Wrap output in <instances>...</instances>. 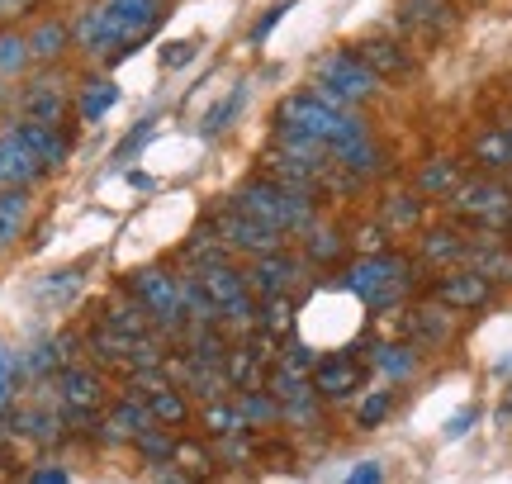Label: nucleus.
<instances>
[{"label":"nucleus","instance_id":"f257e3e1","mask_svg":"<svg viewBox=\"0 0 512 484\" xmlns=\"http://www.w3.org/2000/svg\"><path fill=\"white\" fill-rule=\"evenodd\" d=\"M228 205L238 209V214H247V219H256L261 228L280 233V238H304V233L318 224V200L275 186L271 176H261V171L247 176V181L228 195Z\"/></svg>","mask_w":512,"mask_h":484},{"label":"nucleus","instance_id":"f03ea898","mask_svg":"<svg viewBox=\"0 0 512 484\" xmlns=\"http://www.w3.org/2000/svg\"><path fill=\"white\" fill-rule=\"evenodd\" d=\"M271 129L313 138V143H323V148H337V143H351V138L370 133L366 119H361L356 110H337V105H328L323 95H313V91L285 95L271 114Z\"/></svg>","mask_w":512,"mask_h":484},{"label":"nucleus","instance_id":"7ed1b4c3","mask_svg":"<svg viewBox=\"0 0 512 484\" xmlns=\"http://www.w3.org/2000/svg\"><path fill=\"white\" fill-rule=\"evenodd\" d=\"M342 290H351L375 314L380 309H399L403 299H408V290H413V261L399 257L394 247L380 252V257H356L342 271Z\"/></svg>","mask_w":512,"mask_h":484},{"label":"nucleus","instance_id":"20e7f679","mask_svg":"<svg viewBox=\"0 0 512 484\" xmlns=\"http://www.w3.org/2000/svg\"><path fill=\"white\" fill-rule=\"evenodd\" d=\"M309 91L323 95V100L337 105V110H356V105H370V100L384 91V81L370 72L351 48H332V53H323L313 62Z\"/></svg>","mask_w":512,"mask_h":484},{"label":"nucleus","instance_id":"39448f33","mask_svg":"<svg viewBox=\"0 0 512 484\" xmlns=\"http://www.w3.org/2000/svg\"><path fill=\"white\" fill-rule=\"evenodd\" d=\"M451 219L470 233H498L508 238L512 233V190L494 176H475V181H460L456 195L446 200Z\"/></svg>","mask_w":512,"mask_h":484},{"label":"nucleus","instance_id":"423d86ee","mask_svg":"<svg viewBox=\"0 0 512 484\" xmlns=\"http://www.w3.org/2000/svg\"><path fill=\"white\" fill-rule=\"evenodd\" d=\"M124 290L147 309L152 328L171 342L185 333V299H181V276H171L166 266H138L124 280Z\"/></svg>","mask_w":512,"mask_h":484},{"label":"nucleus","instance_id":"0eeeda50","mask_svg":"<svg viewBox=\"0 0 512 484\" xmlns=\"http://www.w3.org/2000/svg\"><path fill=\"white\" fill-rule=\"evenodd\" d=\"M204 228L228 247V257H247V261L275 257V252H285V242H290V238H280V233H271V228H261L256 219H247V214H238L233 205L214 209Z\"/></svg>","mask_w":512,"mask_h":484},{"label":"nucleus","instance_id":"6e6552de","mask_svg":"<svg viewBox=\"0 0 512 484\" xmlns=\"http://www.w3.org/2000/svg\"><path fill=\"white\" fill-rule=\"evenodd\" d=\"M105 399H110V385H105V375L95 371V366H62L57 371V409L67 423H91L95 413L105 409Z\"/></svg>","mask_w":512,"mask_h":484},{"label":"nucleus","instance_id":"1a4fd4ad","mask_svg":"<svg viewBox=\"0 0 512 484\" xmlns=\"http://www.w3.org/2000/svg\"><path fill=\"white\" fill-rule=\"evenodd\" d=\"M494 280H484L475 266H456V271H437L432 280V299H437L441 309H451V314H479V309H489L494 304Z\"/></svg>","mask_w":512,"mask_h":484},{"label":"nucleus","instance_id":"9d476101","mask_svg":"<svg viewBox=\"0 0 512 484\" xmlns=\"http://www.w3.org/2000/svg\"><path fill=\"white\" fill-rule=\"evenodd\" d=\"M72 43L86 57H110V53L124 57V48H133L124 38V29L114 24V15L105 10V0H100V5H86V10L72 19Z\"/></svg>","mask_w":512,"mask_h":484},{"label":"nucleus","instance_id":"9b49d317","mask_svg":"<svg viewBox=\"0 0 512 484\" xmlns=\"http://www.w3.org/2000/svg\"><path fill=\"white\" fill-rule=\"evenodd\" d=\"M394 15H399L403 34L432 43V38H446L460 24V5L456 0H399Z\"/></svg>","mask_w":512,"mask_h":484},{"label":"nucleus","instance_id":"f8f14e48","mask_svg":"<svg viewBox=\"0 0 512 484\" xmlns=\"http://www.w3.org/2000/svg\"><path fill=\"white\" fill-rule=\"evenodd\" d=\"M361 380H366V361H356L351 352H332V356H318L313 361V375L309 385L318 399H351V394L361 390Z\"/></svg>","mask_w":512,"mask_h":484},{"label":"nucleus","instance_id":"ddd939ff","mask_svg":"<svg viewBox=\"0 0 512 484\" xmlns=\"http://www.w3.org/2000/svg\"><path fill=\"white\" fill-rule=\"evenodd\" d=\"M418 261L432 271H456L470 261V228H460L456 219L418 233Z\"/></svg>","mask_w":512,"mask_h":484},{"label":"nucleus","instance_id":"4468645a","mask_svg":"<svg viewBox=\"0 0 512 484\" xmlns=\"http://www.w3.org/2000/svg\"><path fill=\"white\" fill-rule=\"evenodd\" d=\"M351 53L361 57V62H366L380 81H408V76L418 72V57H413V48H408V43H399V38H389V34L361 38Z\"/></svg>","mask_w":512,"mask_h":484},{"label":"nucleus","instance_id":"2eb2a0df","mask_svg":"<svg viewBox=\"0 0 512 484\" xmlns=\"http://www.w3.org/2000/svg\"><path fill=\"white\" fill-rule=\"evenodd\" d=\"M304 257H290V252H275V257H256L247 266V285H252L256 299H271V295H294L299 280H304Z\"/></svg>","mask_w":512,"mask_h":484},{"label":"nucleus","instance_id":"dca6fc26","mask_svg":"<svg viewBox=\"0 0 512 484\" xmlns=\"http://www.w3.org/2000/svg\"><path fill=\"white\" fill-rule=\"evenodd\" d=\"M399 333H403V342H413V347H441V342L456 337V314L441 309L437 299H432V304H413V309L399 314Z\"/></svg>","mask_w":512,"mask_h":484},{"label":"nucleus","instance_id":"f3484780","mask_svg":"<svg viewBox=\"0 0 512 484\" xmlns=\"http://www.w3.org/2000/svg\"><path fill=\"white\" fill-rule=\"evenodd\" d=\"M48 171L34 157V148L19 138L15 129L0 133V190H34Z\"/></svg>","mask_w":512,"mask_h":484},{"label":"nucleus","instance_id":"a211bd4d","mask_svg":"<svg viewBox=\"0 0 512 484\" xmlns=\"http://www.w3.org/2000/svg\"><path fill=\"white\" fill-rule=\"evenodd\" d=\"M19 110H24V119H34V124H67V86H62V76L57 72L34 76L19 91Z\"/></svg>","mask_w":512,"mask_h":484},{"label":"nucleus","instance_id":"6ab92c4d","mask_svg":"<svg viewBox=\"0 0 512 484\" xmlns=\"http://www.w3.org/2000/svg\"><path fill=\"white\" fill-rule=\"evenodd\" d=\"M15 133L34 148V157L43 162V171L48 176H57V171H67V162H72V133L62 129V124H34V119H19Z\"/></svg>","mask_w":512,"mask_h":484},{"label":"nucleus","instance_id":"aec40b11","mask_svg":"<svg viewBox=\"0 0 512 484\" xmlns=\"http://www.w3.org/2000/svg\"><path fill=\"white\" fill-rule=\"evenodd\" d=\"M152 428V413H147V399L143 394L128 390L124 399H114L110 413H105V423L95 428V437L105 442V447H119V442H133L138 432Z\"/></svg>","mask_w":512,"mask_h":484},{"label":"nucleus","instance_id":"412c9836","mask_svg":"<svg viewBox=\"0 0 512 484\" xmlns=\"http://www.w3.org/2000/svg\"><path fill=\"white\" fill-rule=\"evenodd\" d=\"M484 280L494 285H512V238H498V233H470V261Z\"/></svg>","mask_w":512,"mask_h":484},{"label":"nucleus","instance_id":"4be33fe9","mask_svg":"<svg viewBox=\"0 0 512 484\" xmlns=\"http://www.w3.org/2000/svg\"><path fill=\"white\" fill-rule=\"evenodd\" d=\"M299 242H304V247H299V257L309 261L313 271H332V266H342L347 252H351V238L342 233V228H332V224H313Z\"/></svg>","mask_w":512,"mask_h":484},{"label":"nucleus","instance_id":"5701e85b","mask_svg":"<svg viewBox=\"0 0 512 484\" xmlns=\"http://www.w3.org/2000/svg\"><path fill=\"white\" fill-rule=\"evenodd\" d=\"M105 10L114 15V24L124 29L128 43H143L147 34L162 29V0H105Z\"/></svg>","mask_w":512,"mask_h":484},{"label":"nucleus","instance_id":"b1692460","mask_svg":"<svg viewBox=\"0 0 512 484\" xmlns=\"http://www.w3.org/2000/svg\"><path fill=\"white\" fill-rule=\"evenodd\" d=\"M460 181H465L460 157H427V162L413 171V190H418L422 200H451Z\"/></svg>","mask_w":512,"mask_h":484},{"label":"nucleus","instance_id":"393cba45","mask_svg":"<svg viewBox=\"0 0 512 484\" xmlns=\"http://www.w3.org/2000/svg\"><path fill=\"white\" fill-rule=\"evenodd\" d=\"M422 219H427V205H422L418 190H394V195H384L380 224H384V233H389V238L422 233Z\"/></svg>","mask_w":512,"mask_h":484},{"label":"nucleus","instance_id":"a878e982","mask_svg":"<svg viewBox=\"0 0 512 484\" xmlns=\"http://www.w3.org/2000/svg\"><path fill=\"white\" fill-rule=\"evenodd\" d=\"M195 280L204 285V295L214 299V304H233V299L252 295V285H247V266H238V257L219 261V266H204V271H195Z\"/></svg>","mask_w":512,"mask_h":484},{"label":"nucleus","instance_id":"bb28decb","mask_svg":"<svg viewBox=\"0 0 512 484\" xmlns=\"http://www.w3.org/2000/svg\"><path fill=\"white\" fill-rule=\"evenodd\" d=\"M328 152H332V162H337L342 171H351L356 181H370V176L389 171V167H384V148L370 138V133L351 138V143H337V148H328Z\"/></svg>","mask_w":512,"mask_h":484},{"label":"nucleus","instance_id":"cd10ccee","mask_svg":"<svg viewBox=\"0 0 512 484\" xmlns=\"http://www.w3.org/2000/svg\"><path fill=\"white\" fill-rule=\"evenodd\" d=\"M370 366L384 375V380H413L422 371V347L413 342H375L370 347Z\"/></svg>","mask_w":512,"mask_h":484},{"label":"nucleus","instance_id":"c85d7f7f","mask_svg":"<svg viewBox=\"0 0 512 484\" xmlns=\"http://www.w3.org/2000/svg\"><path fill=\"white\" fill-rule=\"evenodd\" d=\"M114 105H119V81H114V76H86V81H81V91H76L81 124H100Z\"/></svg>","mask_w":512,"mask_h":484},{"label":"nucleus","instance_id":"c756f323","mask_svg":"<svg viewBox=\"0 0 512 484\" xmlns=\"http://www.w3.org/2000/svg\"><path fill=\"white\" fill-rule=\"evenodd\" d=\"M34 219V195L29 190H0V252H10Z\"/></svg>","mask_w":512,"mask_h":484},{"label":"nucleus","instance_id":"7c9ffc66","mask_svg":"<svg viewBox=\"0 0 512 484\" xmlns=\"http://www.w3.org/2000/svg\"><path fill=\"white\" fill-rule=\"evenodd\" d=\"M67 48H72V24H67V19H43V24L29 29V57L43 62V67L62 62Z\"/></svg>","mask_w":512,"mask_h":484},{"label":"nucleus","instance_id":"2f4dec72","mask_svg":"<svg viewBox=\"0 0 512 484\" xmlns=\"http://www.w3.org/2000/svg\"><path fill=\"white\" fill-rule=\"evenodd\" d=\"M133 347H138V337L119 333L110 323H95L91 337H86V352H91L100 366H133Z\"/></svg>","mask_w":512,"mask_h":484},{"label":"nucleus","instance_id":"473e14b6","mask_svg":"<svg viewBox=\"0 0 512 484\" xmlns=\"http://www.w3.org/2000/svg\"><path fill=\"white\" fill-rule=\"evenodd\" d=\"M100 323H110V328H119V333H128V337H152V333H157V328H152V318H147V309L128 295V290L110 295V304H105V318H100Z\"/></svg>","mask_w":512,"mask_h":484},{"label":"nucleus","instance_id":"72a5a7b5","mask_svg":"<svg viewBox=\"0 0 512 484\" xmlns=\"http://www.w3.org/2000/svg\"><path fill=\"white\" fill-rule=\"evenodd\" d=\"M294 318H299L294 295H271L256 304V333L271 337V342H285V337L294 333Z\"/></svg>","mask_w":512,"mask_h":484},{"label":"nucleus","instance_id":"f704fd0d","mask_svg":"<svg viewBox=\"0 0 512 484\" xmlns=\"http://www.w3.org/2000/svg\"><path fill=\"white\" fill-rule=\"evenodd\" d=\"M470 162L484 171H512V143H508V129H479L470 138Z\"/></svg>","mask_w":512,"mask_h":484},{"label":"nucleus","instance_id":"c9c22d12","mask_svg":"<svg viewBox=\"0 0 512 484\" xmlns=\"http://www.w3.org/2000/svg\"><path fill=\"white\" fill-rule=\"evenodd\" d=\"M147 413H152V423L157 428H185L195 409H190V394L176 390V385H162V390L147 394Z\"/></svg>","mask_w":512,"mask_h":484},{"label":"nucleus","instance_id":"e433bc0d","mask_svg":"<svg viewBox=\"0 0 512 484\" xmlns=\"http://www.w3.org/2000/svg\"><path fill=\"white\" fill-rule=\"evenodd\" d=\"M171 466L185 470L195 484H204V480H214L219 461H214V451L204 447V442H195V437H176V456H171Z\"/></svg>","mask_w":512,"mask_h":484},{"label":"nucleus","instance_id":"4c0bfd02","mask_svg":"<svg viewBox=\"0 0 512 484\" xmlns=\"http://www.w3.org/2000/svg\"><path fill=\"white\" fill-rule=\"evenodd\" d=\"M238 413H242V423H247V432L275 428L280 423V399L271 390H238Z\"/></svg>","mask_w":512,"mask_h":484},{"label":"nucleus","instance_id":"58836bf2","mask_svg":"<svg viewBox=\"0 0 512 484\" xmlns=\"http://www.w3.org/2000/svg\"><path fill=\"white\" fill-rule=\"evenodd\" d=\"M200 428L209 432V437H252L247 432V423H242V413L238 404H228V399H214V404H204L200 409Z\"/></svg>","mask_w":512,"mask_h":484},{"label":"nucleus","instance_id":"ea45409f","mask_svg":"<svg viewBox=\"0 0 512 484\" xmlns=\"http://www.w3.org/2000/svg\"><path fill=\"white\" fill-rule=\"evenodd\" d=\"M181 261L190 266V271H204V266H219V261H228V247H223L209 228H200V233H190V238L181 242Z\"/></svg>","mask_w":512,"mask_h":484},{"label":"nucleus","instance_id":"a19ab883","mask_svg":"<svg viewBox=\"0 0 512 484\" xmlns=\"http://www.w3.org/2000/svg\"><path fill=\"white\" fill-rule=\"evenodd\" d=\"M256 304H261V299L256 295H242V299H233V304H223L219 309V333L228 337H252L256 333Z\"/></svg>","mask_w":512,"mask_h":484},{"label":"nucleus","instance_id":"79ce46f5","mask_svg":"<svg viewBox=\"0 0 512 484\" xmlns=\"http://www.w3.org/2000/svg\"><path fill=\"white\" fill-rule=\"evenodd\" d=\"M34 57H29V34H19V29H0V76L10 81L29 67Z\"/></svg>","mask_w":512,"mask_h":484},{"label":"nucleus","instance_id":"37998d69","mask_svg":"<svg viewBox=\"0 0 512 484\" xmlns=\"http://www.w3.org/2000/svg\"><path fill=\"white\" fill-rule=\"evenodd\" d=\"M133 451L143 456L147 466H166V461L176 456V437H171L166 428H157V423H152L147 432H138V437H133Z\"/></svg>","mask_w":512,"mask_h":484},{"label":"nucleus","instance_id":"c03bdc74","mask_svg":"<svg viewBox=\"0 0 512 484\" xmlns=\"http://www.w3.org/2000/svg\"><path fill=\"white\" fill-rule=\"evenodd\" d=\"M76 290H81V266H72V271H57V276H48L43 285H38V299H43V304H57V309H62V304H67V299H72Z\"/></svg>","mask_w":512,"mask_h":484},{"label":"nucleus","instance_id":"a18cd8bd","mask_svg":"<svg viewBox=\"0 0 512 484\" xmlns=\"http://www.w3.org/2000/svg\"><path fill=\"white\" fill-rule=\"evenodd\" d=\"M19 375H24V361H19V356L10 352V347H0V418H5V409L15 404Z\"/></svg>","mask_w":512,"mask_h":484},{"label":"nucleus","instance_id":"49530a36","mask_svg":"<svg viewBox=\"0 0 512 484\" xmlns=\"http://www.w3.org/2000/svg\"><path fill=\"white\" fill-rule=\"evenodd\" d=\"M242 100H247V86H233V91H228V100H223V105H214V110L204 114V133L214 138V133H223V129H228V124L238 119Z\"/></svg>","mask_w":512,"mask_h":484},{"label":"nucleus","instance_id":"de8ad7c7","mask_svg":"<svg viewBox=\"0 0 512 484\" xmlns=\"http://www.w3.org/2000/svg\"><path fill=\"white\" fill-rule=\"evenodd\" d=\"M389 409H394V390H370L361 399V409H356V423L361 428H380L384 418H389Z\"/></svg>","mask_w":512,"mask_h":484},{"label":"nucleus","instance_id":"09e8293b","mask_svg":"<svg viewBox=\"0 0 512 484\" xmlns=\"http://www.w3.org/2000/svg\"><path fill=\"white\" fill-rule=\"evenodd\" d=\"M351 247H356V257H380V252H389V233H384L380 219H375V224H361L351 233Z\"/></svg>","mask_w":512,"mask_h":484},{"label":"nucleus","instance_id":"8fccbe9b","mask_svg":"<svg viewBox=\"0 0 512 484\" xmlns=\"http://www.w3.org/2000/svg\"><path fill=\"white\" fill-rule=\"evenodd\" d=\"M285 10H290V5H271V10H266V15L256 19L252 29H247V43H252V48H256V43H266V38H271V29L280 24V19H285Z\"/></svg>","mask_w":512,"mask_h":484},{"label":"nucleus","instance_id":"3c124183","mask_svg":"<svg viewBox=\"0 0 512 484\" xmlns=\"http://www.w3.org/2000/svg\"><path fill=\"white\" fill-rule=\"evenodd\" d=\"M152 129H157L152 119H143V124H133V133H128L124 143L114 148V157H119V162H128V157H133V152H138V148H143V143H147V138H152Z\"/></svg>","mask_w":512,"mask_h":484},{"label":"nucleus","instance_id":"603ef678","mask_svg":"<svg viewBox=\"0 0 512 484\" xmlns=\"http://www.w3.org/2000/svg\"><path fill=\"white\" fill-rule=\"evenodd\" d=\"M190 57H195V43L185 38V43H166L162 48V67L166 72H176V67H190Z\"/></svg>","mask_w":512,"mask_h":484},{"label":"nucleus","instance_id":"864d4df0","mask_svg":"<svg viewBox=\"0 0 512 484\" xmlns=\"http://www.w3.org/2000/svg\"><path fill=\"white\" fill-rule=\"evenodd\" d=\"M342 484H384V466L380 461H361V466L347 470V480Z\"/></svg>","mask_w":512,"mask_h":484},{"label":"nucleus","instance_id":"5fc2aeb1","mask_svg":"<svg viewBox=\"0 0 512 484\" xmlns=\"http://www.w3.org/2000/svg\"><path fill=\"white\" fill-rule=\"evenodd\" d=\"M147 475H152V484H195L185 470L171 466V461H166V466H147Z\"/></svg>","mask_w":512,"mask_h":484},{"label":"nucleus","instance_id":"6e6d98bb","mask_svg":"<svg viewBox=\"0 0 512 484\" xmlns=\"http://www.w3.org/2000/svg\"><path fill=\"white\" fill-rule=\"evenodd\" d=\"M479 423V409H460L456 418H451V423H446V437H451V442H456V437H465V432L475 428Z\"/></svg>","mask_w":512,"mask_h":484},{"label":"nucleus","instance_id":"4d7b16f0","mask_svg":"<svg viewBox=\"0 0 512 484\" xmlns=\"http://www.w3.org/2000/svg\"><path fill=\"white\" fill-rule=\"evenodd\" d=\"M29 484H72V475L62 466H38L34 475H29Z\"/></svg>","mask_w":512,"mask_h":484},{"label":"nucleus","instance_id":"13d9d810","mask_svg":"<svg viewBox=\"0 0 512 484\" xmlns=\"http://www.w3.org/2000/svg\"><path fill=\"white\" fill-rule=\"evenodd\" d=\"M38 0H0V19H15V15H29Z\"/></svg>","mask_w":512,"mask_h":484},{"label":"nucleus","instance_id":"bf43d9fd","mask_svg":"<svg viewBox=\"0 0 512 484\" xmlns=\"http://www.w3.org/2000/svg\"><path fill=\"white\" fill-rule=\"evenodd\" d=\"M128 181H133L138 190H152V176H143V171H128Z\"/></svg>","mask_w":512,"mask_h":484},{"label":"nucleus","instance_id":"052dcab7","mask_svg":"<svg viewBox=\"0 0 512 484\" xmlns=\"http://www.w3.org/2000/svg\"><path fill=\"white\" fill-rule=\"evenodd\" d=\"M498 423H512V390H508V399H503V409H498Z\"/></svg>","mask_w":512,"mask_h":484},{"label":"nucleus","instance_id":"680f3d73","mask_svg":"<svg viewBox=\"0 0 512 484\" xmlns=\"http://www.w3.org/2000/svg\"><path fill=\"white\" fill-rule=\"evenodd\" d=\"M508 143H512V124H508Z\"/></svg>","mask_w":512,"mask_h":484}]
</instances>
